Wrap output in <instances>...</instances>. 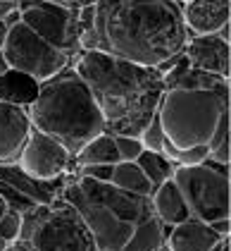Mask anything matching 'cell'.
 <instances>
[{
  "label": "cell",
  "mask_w": 231,
  "mask_h": 251,
  "mask_svg": "<svg viewBox=\"0 0 231 251\" xmlns=\"http://www.w3.org/2000/svg\"><path fill=\"white\" fill-rule=\"evenodd\" d=\"M26 242L34 251H98L91 230L69 203L50 206Z\"/></svg>",
  "instance_id": "obj_9"
},
{
  "label": "cell",
  "mask_w": 231,
  "mask_h": 251,
  "mask_svg": "<svg viewBox=\"0 0 231 251\" xmlns=\"http://www.w3.org/2000/svg\"><path fill=\"white\" fill-rule=\"evenodd\" d=\"M115 144L122 160H136L138 155L146 151L141 139H134V136H115Z\"/></svg>",
  "instance_id": "obj_24"
},
{
  "label": "cell",
  "mask_w": 231,
  "mask_h": 251,
  "mask_svg": "<svg viewBox=\"0 0 231 251\" xmlns=\"http://www.w3.org/2000/svg\"><path fill=\"white\" fill-rule=\"evenodd\" d=\"M110 184H115L117 189H124L129 194H138V196H150L153 194V187H150L148 177L136 165V160H119L112 168Z\"/></svg>",
  "instance_id": "obj_18"
},
{
  "label": "cell",
  "mask_w": 231,
  "mask_h": 251,
  "mask_svg": "<svg viewBox=\"0 0 231 251\" xmlns=\"http://www.w3.org/2000/svg\"><path fill=\"white\" fill-rule=\"evenodd\" d=\"M224 239L227 237H219L208 223L189 218V220L174 225L169 234L165 237V244L169 251H210L212 247H217Z\"/></svg>",
  "instance_id": "obj_14"
},
{
  "label": "cell",
  "mask_w": 231,
  "mask_h": 251,
  "mask_svg": "<svg viewBox=\"0 0 231 251\" xmlns=\"http://www.w3.org/2000/svg\"><path fill=\"white\" fill-rule=\"evenodd\" d=\"M17 5H20V0H0V20L7 17L12 10H17Z\"/></svg>",
  "instance_id": "obj_28"
},
{
  "label": "cell",
  "mask_w": 231,
  "mask_h": 251,
  "mask_svg": "<svg viewBox=\"0 0 231 251\" xmlns=\"http://www.w3.org/2000/svg\"><path fill=\"white\" fill-rule=\"evenodd\" d=\"M155 251H169V249H167V244H162V247H157Z\"/></svg>",
  "instance_id": "obj_35"
},
{
  "label": "cell",
  "mask_w": 231,
  "mask_h": 251,
  "mask_svg": "<svg viewBox=\"0 0 231 251\" xmlns=\"http://www.w3.org/2000/svg\"><path fill=\"white\" fill-rule=\"evenodd\" d=\"M64 201L81 215L98 251H122L136 227L153 215L150 196L129 194L84 175L64 189Z\"/></svg>",
  "instance_id": "obj_4"
},
{
  "label": "cell",
  "mask_w": 231,
  "mask_h": 251,
  "mask_svg": "<svg viewBox=\"0 0 231 251\" xmlns=\"http://www.w3.org/2000/svg\"><path fill=\"white\" fill-rule=\"evenodd\" d=\"M43 2H53V5H60V7H64V10H81V7H86V5H93L96 0H43Z\"/></svg>",
  "instance_id": "obj_26"
},
{
  "label": "cell",
  "mask_w": 231,
  "mask_h": 251,
  "mask_svg": "<svg viewBox=\"0 0 231 251\" xmlns=\"http://www.w3.org/2000/svg\"><path fill=\"white\" fill-rule=\"evenodd\" d=\"M112 168L115 165H86V168H79V175L91 177L96 182H110L112 179Z\"/></svg>",
  "instance_id": "obj_25"
},
{
  "label": "cell",
  "mask_w": 231,
  "mask_h": 251,
  "mask_svg": "<svg viewBox=\"0 0 231 251\" xmlns=\"http://www.w3.org/2000/svg\"><path fill=\"white\" fill-rule=\"evenodd\" d=\"M210 227L219 237H229V227H231V220L229 218H222V220H214V223H210Z\"/></svg>",
  "instance_id": "obj_27"
},
{
  "label": "cell",
  "mask_w": 231,
  "mask_h": 251,
  "mask_svg": "<svg viewBox=\"0 0 231 251\" xmlns=\"http://www.w3.org/2000/svg\"><path fill=\"white\" fill-rule=\"evenodd\" d=\"M189 31L174 0H96L93 26L81 34V53L100 50L141 67H160L184 53Z\"/></svg>",
  "instance_id": "obj_1"
},
{
  "label": "cell",
  "mask_w": 231,
  "mask_h": 251,
  "mask_svg": "<svg viewBox=\"0 0 231 251\" xmlns=\"http://www.w3.org/2000/svg\"><path fill=\"white\" fill-rule=\"evenodd\" d=\"M150 206H153L155 218L165 225V227H174L184 220H189V208L184 203V196L179 192V187L174 184V179H165L153 194H150Z\"/></svg>",
  "instance_id": "obj_15"
},
{
  "label": "cell",
  "mask_w": 231,
  "mask_h": 251,
  "mask_svg": "<svg viewBox=\"0 0 231 251\" xmlns=\"http://www.w3.org/2000/svg\"><path fill=\"white\" fill-rule=\"evenodd\" d=\"M224 110H229V81L203 91L167 89L157 108V122L172 149L189 151L208 146Z\"/></svg>",
  "instance_id": "obj_5"
},
{
  "label": "cell",
  "mask_w": 231,
  "mask_h": 251,
  "mask_svg": "<svg viewBox=\"0 0 231 251\" xmlns=\"http://www.w3.org/2000/svg\"><path fill=\"white\" fill-rule=\"evenodd\" d=\"M0 50L7 60L10 70L31 77L36 84H45L53 77H58L72 62V58L67 53H62L58 48H53L50 43H45L39 34H34L21 22L10 26L7 39H5Z\"/></svg>",
  "instance_id": "obj_7"
},
{
  "label": "cell",
  "mask_w": 231,
  "mask_h": 251,
  "mask_svg": "<svg viewBox=\"0 0 231 251\" xmlns=\"http://www.w3.org/2000/svg\"><path fill=\"white\" fill-rule=\"evenodd\" d=\"M10 70V65H7V60H5V55H2V50H0V75H5Z\"/></svg>",
  "instance_id": "obj_32"
},
{
  "label": "cell",
  "mask_w": 231,
  "mask_h": 251,
  "mask_svg": "<svg viewBox=\"0 0 231 251\" xmlns=\"http://www.w3.org/2000/svg\"><path fill=\"white\" fill-rule=\"evenodd\" d=\"M174 2H181V5H184V2H189V0H174Z\"/></svg>",
  "instance_id": "obj_37"
},
{
  "label": "cell",
  "mask_w": 231,
  "mask_h": 251,
  "mask_svg": "<svg viewBox=\"0 0 231 251\" xmlns=\"http://www.w3.org/2000/svg\"><path fill=\"white\" fill-rule=\"evenodd\" d=\"M10 247H12V251H34V249H31V244H29V242H21V239H17V242H12Z\"/></svg>",
  "instance_id": "obj_30"
},
{
  "label": "cell",
  "mask_w": 231,
  "mask_h": 251,
  "mask_svg": "<svg viewBox=\"0 0 231 251\" xmlns=\"http://www.w3.org/2000/svg\"><path fill=\"white\" fill-rule=\"evenodd\" d=\"M7 247H10V242H5V239L0 237V251H5V249H7Z\"/></svg>",
  "instance_id": "obj_34"
},
{
  "label": "cell",
  "mask_w": 231,
  "mask_h": 251,
  "mask_svg": "<svg viewBox=\"0 0 231 251\" xmlns=\"http://www.w3.org/2000/svg\"><path fill=\"white\" fill-rule=\"evenodd\" d=\"M17 163H20L21 170L34 179H55L69 168L72 153L58 139L43 134V132H36L31 127V134L26 139Z\"/></svg>",
  "instance_id": "obj_10"
},
{
  "label": "cell",
  "mask_w": 231,
  "mask_h": 251,
  "mask_svg": "<svg viewBox=\"0 0 231 251\" xmlns=\"http://www.w3.org/2000/svg\"><path fill=\"white\" fill-rule=\"evenodd\" d=\"M72 160L79 168H86V165H117L122 158H119V151H117L115 136L110 132H103L96 139H91L81 151H77Z\"/></svg>",
  "instance_id": "obj_16"
},
{
  "label": "cell",
  "mask_w": 231,
  "mask_h": 251,
  "mask_svg": "<svg viewBox=\"0 0 231 251\" xmlns=\"http://www.w3.org/2000/svg\"><path fill=\"white\" fill-rule=\"evenodd\" d=\"M7 31H10V26L0 20V48H2V43H5V39H7Z\"/></svg>",
  "instance_id": "obj_31"
},
{
  "label": "cell",
  "mask_w": 231,
  "mask_h": 251,
  "mask_svg": "<svg viewBox=\"0 0 231 251\" xmlns=\"http://www.w3.org/2000/svg\"><path fill=\"white\" fill-rule=\"evenodd\" d=\"M136 165H138V168L143 170V175L148 177L153 192L165 182V179H169L174 173L172 163H169L162 153H153V151H143V153L136 158Z\"/></svg>",
  "instance_id": "obj_20"
},
{
  "label": "cell",
  "mask_w": 231,
  "mask_h": 251,
  "mask_svg": "<svg viewBox=\"0 0 231 251\" xmlns=\"http://www.w3.org/2000/svg\"><path fill=\"white\" fill-rule=\"evenodd\" d=\"M141 144L146 151H153V153H162V144H165V134H162V127L157 122V115L150 120V125L146 127V132L141 134Z\"/></svg>",
  "instance_id": "obj_23"
},
{
  "label": "cell",
  "mask_w": 231,
  "mask_h": 251,
  "mask_svg": "<svg viewBox=\"0 0 231 251\" xmlns=\"http://www.w3.org/2000/svg\"><path fill=\"white\" fill-rule=\"evenodd\" d=\"M208 160L229 168V110H224L210 141H208Z\"/></svg>",
  "instance_id": "obj_21"
},
{
  "label": "cell",
  "mask_w": 231,
  "mask_h": 251,
  "mask_svg": "<svg viewBox=\"0 0 231 251\" xmlns=\"http://www.w3.org/2000/svg\"><path fill=\"white\" fill-rule=\"evenodd\" d=\"M20 230H21V213L7 208L2 213V218H0V237L12 244V242L20 239Z\"/></svg>",
  "instance_id": "obj_22"
},
{
  "label": "cell",
  "mask_w": 231,
  "mask_h": 251,
  "mask_svg": "<svg viewBox=\"0 0 231 251\" xmlns=\"http://www.w3.org/2000/svg\"><path fill=\"white\" fill-rule=\"evenodd\" d=\"M184 58L189 60L191 67L200 70V72L229 79V41H224L219 34L189 36L186 48H184Z\"/></svg>",
  "instance_id": "obj_11"
},
{
  "label": "cell",
  "mask_w": 231,
  "mask_h": 251,
  "mask_svg": "<svg viewBox=\"0 0 231 251\" xmlns=\"http://www.w3.org/2000/svg\"><path fill=\"white\" fill-rule=\"evenodd\" d=\"M222 251H229V242H227V244H224V249H222Z\"/></svg>",
  "instance_id": "obj_36"
},
{
  "label": "cell",
  "mask_w": 231,
  "mask_h": 251,
  "mask_svg": "<svg viewBox=\"0 0 231 251\" xmlns=\"http://www.w3.org/2000/svg\"><path fill=\"white\" fill-rule=\"evenodd\" d=\"M21 24L74 60L81 53V24L74 10L43 0H20Z\"/></svg>",
  "instance_id": "obj_8"
},
{
  "label": "cell",
  "mask_w": 231,
  "mask_h": 251,
  "mask_svg": "<svg viewBox=\"0 0 231 251\" xmlns=\"http://www.w3.org/2000/svg\"><path fill=\"white\" fill-rule=\"evenodd\" d=\"M165 225L155 218V213L148 218V220H143L138 227L134 230V234L129 237V242L122 247V251H155L157 247H162L165 244Z\"/></svg>",
  "instance_id": "obj_19"
},
{
  "label": "cell",
  "mask_w": 231,
  "mask_h": 251,
  "mask_svg": "<svg viewBox=\"0 0 231 251\" xmlns=\"http://www.w3.org/2000/svg\"><path fill=\"white\" fill-rule=\"evenodd\" d=\"M26 113L36 132L58 139L72 158L91 139L105 132V122L96 100L86 81L74 70L60 72L50 81L39 84V94Z\"/></svg>",
  "instance_id": "obj_3"
},
{
  "label": "cell",
  "mask_w": 231,
  "mask_h": 251,
  "mask_svg": "<svg viewBox=\"0 0 231 251\" xmlns=\"http://www.w3.org/2000/svg\"><path fill=\"white\" fill-rule=\"evenodd\" d=\"M172 179L193 220L210 225L214 220L229 218V173L224 165H212L210 160L200 165H174Z\"/></svg>",
  "instance_id": "obj_6"
},
{
  "label": "cell",
  "mask_w": 231,
  "mask_h": 251,
  "mask_svg": "<svg viewBox=\"0 0 231 251\" xmlns=\"http://www.w3.org/2000/svg\"><path fill=\"white\" fill-rule=\"evenodd\" d=\"M231 0H189L181 5V17L189 36H210L219 34L229 24Z\"/></svg>",
  "instance_id": "obj_13"
},
{
  "label": "cell",
  "mask_w": 231,
  "mask_h": 251,
  "mask_svg": "<svg viewBox=\"0 0 231 251\" xmlns=\"http://www.w3.org/2000/svg\"><path fill=\"white\" fill-rule=\"evenodd\" d=\"M7 208H10V206H7V201H5V199L0 196V218H2V213L7 211Z\"/></svg>",
  "instance_id": "obj_33"
},
{
  "label": "cell",
  "mask_w": 231,
  "mask_h": 251,
  "mask_svg": "<svg viewBox=\"0 0 231 251\" xmlns=\"http://www.w3.org/2000/svg\"><path fill=\"white\" fill-rule=\"evenodd\" d=\"M29 134H31V120L26 108L0 100V165L17 163Z\"/></svg>",
  "instance_id": "obj_12"
},
{
  "label": "cell",
  "mask_w": 231,
  "mask_h": 251,
  "mask_svg": "<svg viewBox=\"0 0 231 251\" xmlns=\"http://www.w3.org/2000/svg\"><path fill=\"white\" fill-rule=\"evenodd\" d=\"M72 70L86 81L105 132L141 139L165 96L162 75L155 67H141L100 50L79 53Z\"/></svg>",
  "instance_id": "obj_2"
},
{
  "label": "cell",
  "mask_w": 231,
  "mask_h": 251,
  "mask_svg": "<svg viewBox=\"0 0 231 251\" xmlns=\"http://www.w3.org/2000/svg\"><path fill=\"white\" fill-rule=\"evenodd\" d=\"M2 22L7 24V26H15V24H20L21 22V10H20V5H17V10H12L7 17H2Z\"/></svg>",
  "instance_id": "obj_29"
},
{
  "label": "cell",
  "mask_w": 231,
  "mask_h": 251,
  "mask_svg": "<svg viewBox=\"0 0 231 251\" xmlns=\"http://www.w3.org/2000/svg\"><path fill=\"white\" fill-rule=\"evenodd\" d=\"M36 94H39V84L31 77L15 70H7L5 75H0V100L29 108Z\"/></svg>",
  "instance_id": "obj_17"
}]
</instances>
